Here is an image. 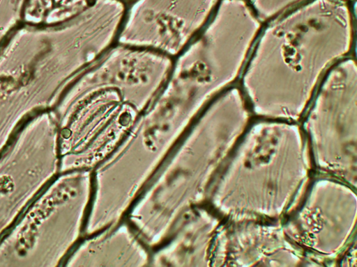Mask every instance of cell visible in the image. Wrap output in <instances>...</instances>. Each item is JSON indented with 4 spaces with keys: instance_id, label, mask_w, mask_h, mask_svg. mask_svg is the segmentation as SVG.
I'll return each instance as SVG.
<instances>
[{
    "instance_id": "cell-1",
    "label": "cell",
    "mask_w": 357,
    "mask_h": 267,
    "mask_svg": "<svg viewBox=\"0 0 357 267\" xmlns=\"http://www.w3.org/2000/svg\"><path fill=\"white\" fill-rule=\"evenodd\" d=\"M355 2L310 0L263 24L239 79L257 113L296 118L310 104L327 71L352 54Z\"/></svg>"
},
{
    "instance_id": "cell-2",
    "label": "cell",
    "mask_w": 357,
    "mask_h": 267,
    "mask_svg": "<svg viewBox=\"0 0 357 267\" xmlns=\"http://www.w3.org/2000/svg\"><path fill=\"white\" fill-rule=\"evenodd\" d=\"M220 0H127L117 43L172 58L199 34Z\"/></svg>"
},
{
    "instance_id": "cell-3",
    "label": "cell",
    "mask_w": 357,
    "mask_h": 267,
    "mask_svg": "<svg viewBox=\"0 0 357 267\" xmlns=\"http://www.w3.org/2000/svg\"><path fill=\"white\" fill-rule=\"evenodd\" d=\"M260 22L264 24L285 12L310 0H247Z\"/></svg>"
},
{
    "instance_id": "cell-4",
    "label": "cell",
    "mask_w": 357,
    "mask_h": 267,
    "mask_svg": "<svg viewBox=\"0 0 357 267\" xmlns=\"http://www.w3.org/2000/svg\"><path fill=\"white\" fill-rule=\"evenodd\" d=\"M346 1H355L356 0H346Z\"/></svg>"
}]
</instances>
